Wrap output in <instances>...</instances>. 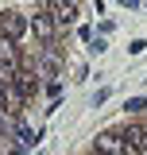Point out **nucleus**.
I'll return each mask as SVG.
<instances>
[{
  "label": "nucleus",
  "instance_id": "1",
  "mask_svg": "<svg viewBox=\"0 0 147 155\" xmlns=\"http://www.w3.org/2000/svg\"><path fill=\"white\" fill-rule=\"evenodd\" d=\"M47 16L54 19L58 27H70L74 19H77V4L74 0H47Z\"/></svg>",
  "mask_w": 147,
  "mask_h": 155
},
{
  "label": "nucleus",
  "instance_id": "2",
  "mask_svg": "<svg viewBox=\"0 0 147 155\" xmlns=\"http://www.w3.org/2000/svg\"><path fill=\"white\" fill-rule=\"evenodd\" d=\"M27 27H31V23L19 16V12H4V16H0V35L4 39H16L19 43V39L27 35Z\"/></svg>",
  "mask_w": 147,
  "mask_h": 155
},
{
  "label": "nucleus",
  "instance_id": "3",
  "mask_svg": "<svg viewBox=\"0 0 147 155\" xmlns=\"http://www.w3.org/2000/svg\"><path fill=\"white\" fill-rule=\"evenodd\" d=\"M93 151H101V155H124V151H128V143H124L116 132H101L97 140H93Z\"/></svg>",
  "mask_w": 147,
  "mask_h": 155
},
{
  "label": "nucleus",
  "instance_id": "4",
  "mask_svg": "<svg viewBox=\"0 0 147 155\" xmlns=\"http://www.w3.org/2000/svg\"><path fill=\"white\" fill-rule=\"evenodd\" d=\"M54 27H58V23H54V19H51V16H47V12H43V16H35V19H31V31H35V35L43 39L47 47L54 43Z\"/></svg>",
  "mask_w": 147,
  "mask_h": 155
},
{
  "label": "nucleus",
  "instance_id": "5",
  "mask_svg": "<svg viewBox=\"0 0 147 155\" xmlns=\"http://www.w3.org/2000/svg\"><path fill=\"white\" fill-rule=\"evenodd\" d=\"M124 143H128L132 151H139V155H143V151H147V128H143V124H128Z\"/></svg>",
  "mask_w": 147,
  "mask_h": 155
},
{
  "label": "nucleus",
  "instance_id": "6",
  "mask_svg": "<svg viewBox=\"0 0 147 155\" xmlns=\"http://www.w3.org/2000/svg\"><path fill=\"white\" fill-rule=\"evenodd\" d=\"M12 81H16V89H19V93H23V101L35 93V74H31V70H23V66H19L16 74H12Z\"/></svg>",
  "mask_w": 147,
  "mask_h": 155
},
{
  "label": "nucleus",
  "instance_id": "7",
  "mask_svg": "<svg viewBox=\"0 0 147 155\" xmlns=\"http://www.w3.org/2000/svg\"><path fill=\"white\" fill-rule=\"evenodd\" d=\"M124 109H128V113H143V109H147V97H132Z\"/></svg>",
  "mask_w": 147,
  "mask_h": 155
},
{
  "label": "nucleus",
  "instance_id": "8",
  "mask_svg": "<svg viewBox=\"0 0 147 155\" xmlns=\"http://www.w3.org/2000/svg\"><path fill=\"white\" fill-rule=\"evenodd\" d=\"M19 140H23V143H35L39 136H35V132H31V128H27V124H19Z\"/></svg>",
  "mask_w": 147,
  "mask_h": 155
},
{
  "label": "nucleus",
  "instance_id": "9",
  "mask_svg": "<svg viewBox=\"0 0 147 155\" xmlns=\"http://www.w3.org/2000/svg\"><path fill=\"white\" fill-rule=\"evenodd\" d=\"M4 78H8V66H4V58H0V81H4Z\"/></svg>",
  "mask_w": 147,
  "mask_h": 155
}]
</instances>
